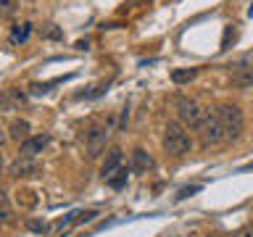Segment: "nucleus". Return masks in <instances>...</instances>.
<instances>
[{
    "label": "nucleus",
    "instance_id": "3",
    "mask_svg": "<svg viewBox=\"0 0 253 237\" xmlns=\"http://www.w3.org/2000/svg\"><path fill=\"white\" fill-rule=\"evenodd\" d=\"M177 114H179L182 126H190V129H198L201 121L206 118V111L198 106V100H193V98H179L177 100Z\"/></svg>",
    "mask_w": 253,
    "mask_h": 237
},
{
    "label": "nucleus",
    "instance_id": "16",
    "mask_svg": "<svg viewBox=\"0 0 253 237\" xmlns=\"http://www.w3.org/2000/svg\"><path fill=\"white\" fill-rule=\"evenodd\" d=\"M3 221L11 224L13 221V213H11V203H8V195H3Z\"/></svg>",
    "mask_w": 253,
    "mask_h": 237
},
{
    "label": "nucleus",
    "instance_id": "18",
    "mask_svg": "<svg viewBox=\"0 0 253 237\" xmlns=\"http://www.w3.org/2000/svg\"><path fill=\"white\" fill-rule=\"evenodd\" d=\"M229 237H253V227H243V229H237V232L229 235Z\"/></svg>",
    "mask_w": 253,
    "mask_h": 237
},
{
    "label": "nucleus",
    "instance_id": "10",
    "mask_svg": "<svg viewBox=\"0 0 253 237\" xmlns=\"http://www.w3.org/2000/svg\"><path fill=\"white\" fill-rule=\"evenodd\" d=\"M232 84L235 87H253V66H237L232 71Z\"/></svg>",
    "mask_w": 253,
    "mask_h": 237
},
{
    "label": "nucleus",
    "instance_id": "9",
    "mask_svg": "<svg viewBox=\"0 0 253 237\" xmlns=\"http://www.w3.org/2000/svg\"><path fill=\"white\" fill-rule=\"evenodd\" d=\"M29 35H32V24L29 21H21V24H13L11 27V35H8V42L11 45H24L29 40Z\"/></svg>",
    "mask_w": 253,
    "mask_h": 237
},
{
    "label": "nucleus",
    "instance_id": "14",
    "mask_svg": "<svg viewBox=\"0 0 253 237\" xmlns=\"http://www.w3.org/2000/svg\"><path fill=\"white\" fill-rule=\"evenodd\" d=\"M126 179H129V174H126V169H119V171L114 174V177H108L106 182H108V185L114 187V190H122V187L126 185Z\"/></svg>",
    "mask_w": 253,
    "mask_h": 237
},
{
    "label": "nucleus",
    "instance_id": "4",
    "mask_svg": "<svg viewBox=\"0 0 253 237\" xmlns=\"http://www.w3.org/2000/svg\"><path fill=\"white\" fill-rule=\"evenodd\" d=\"M198 132H201V140L203 145H216V142H224V129H221L219 118L213 111H206V118L201 121V126H198Z\"/></svg>",
    "mask_w": 253,
    "mask_h": 237
},
{
    "label": "nucleus",
    "instance_id": "19",
    "mask_svg": "<svg viewBox=\"0 0 253 237\" xmlns=\"http://www.w3.org/2000/svg\"><path fill=\"white\" fill-rule=\"evenodd\" d=\"M0 5H3V16H11V13H13V5H11V0H0Z\"/></svg>",
    "mask_w": 253,
    "mask_h": 237
},
{
    "label": "nucleus",
    "instance_id": "6",
    "mask_svg": "<svg viewBox=\"0 0 253 237\" xmlns=\"http://www.w3.org/2000/svg\"><path fill=\"white\" fill-rule=\"evenodd\" d=\"M47 142H50L47 134H37V137L24 140L21 145H19V158H35L37 153H42V150H45Z\"/></svg>",
    "mask_w": 253,
    "mask_h": 237
},
{
    "label": "nucleus",
    "instance_id": "2",
    "mask_svg": "<svg viewBox=\"0 0 253 237\" xmlns=\"http://www.w3.org/2000/svg\"><path fill=\"white\" fill-rule=\"evenodd\" d=\"M164 148H166V153H169V156L182 158L185 153H190L193 140H190V134L185 132V126L177 124V121H171V124H166V129H164Z\"/></svg>",
    "mask_w": 253,
    "mask_h": 237
},
{
    "label": "nucleus",
    "instance_id": "13",
    "mask_svg": "<svg viewBox=\"0 0 253 237\" xmlns=\"http://www.w3.org/2000/svg\"><path fill=\"white\" fill-rule=\"evenodd\" d=\"M11 137L13 140H29V121H21V118H19V121H13L11 124Z\"/></svg>",
    "mask_w": 253,
    "mask_h": 237
},
{
    "label": "nucleus",
    "instance_id": "15",
    "mask_svg": "<svg viewBox=\"0 0 253 237\" xmlns=\"http://www.w3.org/2000/svg\"><path fill=\"white\" fill-rule=\"evenodd\" d=\"M198 190H201V185H190V187H182L179 193H177V200H185V198H190V195H195Z\"/></svg>",
    "mask_w": 253,
    "mask_h": 237
},
{
    "label": "nucleus",
    "instance_id": "1",
    "mask_svg": "<svg viewBox=\"0 0 253 237\" xmlns=\"http://www.w3.org/2000/svg\"><path fill=\"white\" fill-rule=\"evenodd\" d=\"M213 114H216L221 129H224V137L227 140H237L243 134V126H245V118H243V111L232 106V103H221V106L213 108Z\"/></svg>",
    "mask_w": 253,
    "mask_h": 237
},
{
    "label": "nucleus",
    "instance_id": "12",
    "mask_svg": "<svg viewBox=\"0 0 253 237\" xmlns=\"http://www.w3.org/2000/svg\"><path fill=\"white\" fill-rule=\"evenodd\" d=\"M198 77V69H174L171 71V82L174 84H185L190 82V79H195Z\"/></svg>",
    "mask_w": 253,
    "mask_h": 237
},
{
    "label": "nucleus",
    "instance_id": "8",
    "mask_svg": "<svg viewBox=\"0 0 253 237\" xmlns=\"http://www.w3.org/2000/svg\"><path fill=\"white\" fill-rule=\"evenodd\" d=\"M8 174L11 177H32V174H37V163H32V158H16L8 166Z\"/></svg>",
    "mask_w": 253,
    "mask_h": 237
},
{
    "label": "nucleus",
    "instance_id": "5",
    "mask_svg": "<svg viewBox=\"0 0 253 237\" xmlns=\"http://www.w3.org/2000/svg\"><path fill=\"white\" fill-rule=\"evenodd\" d=\"M106 137H108L106 126H100V124L90 126V132H87V156L98 158L103 153V148H106Z\"/></svg>",
    "mask_w": 253,
    "mask_h": 237
},
{
    "label": "nucleus",
    "instance_id": "7",
    "mask_svg": "<svg viewBox=\"0 0 253 237\" xmlns=\"http://www.w3.org/2000/svg\"><path fill=\"white\" fill-rule=\"evenodd\" d=\"M119 169H122V150H119V148H111V150H108V156H106V161H103V169H100L103 179L114 177Z\"/></svg>",
    "mask_w": 253,
    "mask_h": 237
},
{
    "label": "nucleus",
    "instance_id": "17",
    "mask_svg": "<svg viewBox=\"0 0 253 237\" xmlns=\"http://www.w3.org/2000/svg\"><path fill=\"white\" fill-rule=\"evenodd\" d=\"M45 37H50V40H61V32L55 29V24H47V29H45Z\"/></svg>",
    "mask_w": 253,
    "mask_h": 237
},
{
    "label": "nucleus",
    "instance_id": "11",
    "mask_svg": "<svg viewBox=\"0 0 253 237\" xmlns=\"http://www.w3.org/2000/svg\"><path fill=\"white\" fill-rule=\"evenodd\" d=\"M150 166H153V158H150L142 148H137L132 153V171H148Z\"/></svg>",
    "mask_w": 253,
    "mask_h": 237
},
{
    "label": "nucleus",
    "instance_id": "20",
    "mask_svg": "<svg viewBox=\"0 0 253 237\" xmlns=\"http://www.w3.org/2000/svg\"><path fill=\"white\" fill-rule=\"evenodd\" d=\"M29 229L32 232H45V224L42 221H29Z\"/></svg>",
    "mask_w": 253,
    "mask_h": 237
}]
</instances>
